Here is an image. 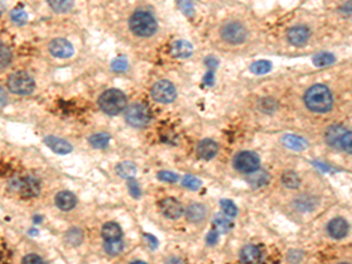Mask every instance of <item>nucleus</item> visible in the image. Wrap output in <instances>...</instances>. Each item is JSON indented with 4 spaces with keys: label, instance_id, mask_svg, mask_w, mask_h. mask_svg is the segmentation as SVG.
I'll use <instances>...</instances> for the list:
<instances>
[{
    "label": "nucleus",
    "instance_id": "obj_13",
    "mask_svg": "<svg viewBox=\"0 0 352 264\" xmlns=\"http://www.w3.org/2000/svg\"><path fill=\"white\" fill-rule=\"evenodd\" d=\"M217 144L214 140H210V139L202 140L199 146H197V155H199L200 159L204 160V161H209V160L215 158L217 154Z\"/></svg>",
    "mask_w": 352,
    "mask_h": 264
},
{
    "label": "nucleus",
    "instance_id": "obj_46",
    "mask_svg": "<svg viewBox=\"0 0 352 264\" xmlns=\"http://www.w3.org/2000/svg\"><path fill=\"white\" fill-rule=\"evenodd\" d=\"M146 238L148 240V244L149 247L152 249H156L157 247V240L155 237L153 236V235H146Z\"/></svg>",
    "mask_w": 352,
    "mask_h": 264
},
{
    "label": "nucleus",
    "instance_id": "obj_14",
    "mask_svg": "<svg viewBox=\"0 0 352 264\" xmlns=\"http://www.w3.org/2000/svg\"><path fill=\"white\" fill-rule=\"evenodd\" d=\"M288 40L295 46H302L308 41L310 37V31L305 26H295L288 31Z\"/></svg>",
    "mask_w": 352,
    "mask_h": 264
},
{
    "label": "nucleus",
    "instance_id": "obj_20",
    "mask_svg": "<svg viewBox=\"0 0 352 264\" xmlns=\"http://www.w3.org/2000/svg\"><path fill=\"white\" fill-rule=\"evenodd\" d=\"M102 237L105 238L106 242H110V241H119L121 240L122 236V230L119 224L113 223V222H108L106 224H103L102 227Z\"/></svg>",
    "mask_w": 352,
    "mask_h": 264
},
{
    "label": "nucleus",
    "instance_id": "obj_9",
    "mask_svg": "<svg viewBox=\"0 0 352 264\" xmlns=\"http://www.w3.org/2000/svg\"><path fill=\"white\" fill-rule=\"evenodd\" d=\"M152 96L157 102L169 103L176 99V88L170 81L161 80L152 87Z\"/></svg>",
    "mask_w": 352,
    "mask_h": 264
},
{
    "label": "nucleus",
    "instance_id": "obj_49",
    "mask_svg": "<svg viewBox=\"0 0 352 264\" xmlns=\"http://www.w3.org/2000/svg\"><path fill=\"white\" fill-rule=\"evenodd\" d=\"M342 264H349V263H342Z\"/></svg>",
    "mask_w": 352,
    "mask_h": 264
},
{
    "label": "nucleus",
    "instance_id": "obj_15",
    "mask_svg": "<svg viewBox=\"0 0 352 264\" xmlns=\"http://www.w3.org/2000/svg\"><path fill=\"white\" fill-rule=\"evenodd\" d=\"M241 261L243 264H261L262 251L257 245L248 244L241 251Z\"/></svg>",
    "mask_w": 352,
    "mask_h": 264
},
{
    "label": "nucleus",
    "instance_id": "obj_45",
    "mask_svg": "<svg viewBox=\"0 0 352 264\" xmlns=\"http://www.w3.org/2000/svg\"><path fill=\"white\" fill-rule=\"evenodd\" d=\"M179 6L183 10V12H186V13L193 12V5L188 2H181L179 4Z\"/></svg>",
    "mask_w": 352,
    "mask_h": 264
},
{
    "label": "nucleus",
    "instance_id": "obj_40",
    "mask_svg": "<svg viewBox=\"0 0 352 264\" xmlns=\"http://www.w3.org/2000/svg\"><path fill=\"white\" fill-rule=\"evenodd\" d=\"M23 264H44V262H42L41 257H39L38 255L30 254L23 258Z\"/></svg>",
    "mask_w": 352,
    "mask_h": 264
},
{
    "label": "nucleus",
    "instance_id": "obj_5",
    "mask_svg": "<svg viewBox=\"0 0 352 264\" xmlns=\"http://www.w3.org/2000/svg\"><path fill=\"white\" fill-rule=\"evenodd\" d=\"M7 86L14 94L28 95L34 91L35 84L28 73L16 72L10 76L9 80H7Z\"/></svg>",
    "mask_w": 352,
    "mask_h": 264
},
{
    "label": "nucleus",
    "instance_id": "obj_22",
    "mask_svg": "<svg viewBox=\"0 0 352 264\" xmlns=\"http://www.w3.org/2000/svg\"><path fill=\"white\" fill-rule=\"evenodd\" d=\"M214 226L217 233H228L234 224H232L229 217H225L224 214H218L214 220Z\"/></svg>",
    "mask_w": 352,
    "mask_h": 264
},
{
    "label": "nucleus",
    "instance_id": "obj_19",
    "mask_svg": "<svg viewBox=\"0 0 352 264\" xmlns=\"http://www.w3.org/2000/svg\"><path fill=\"white\" fill-rule=\"evenodd\" d=\"M45 144L46 146H48L53 152L58 153V154H68V153L72 152V146L70 142L63 140V139L60 138L47 137L45 139Z\"/></svg>",
    "mask_w": 352,
    "mask_h": 264
},
{
    "label": "nucleus",
    "instance_id": "obj_12",
    "mask_svg": "<svg viewBox=\"0 0 352 264\" xmlns=\"http://www.w3.org/2000/svg\"><path fill=\"white\" fill-rule=\"evenodd\" d=\"M328 233L335 240L344 238L349 233V223L342 217H336L328 224Z\"/></svg>",
    "mask_w": 352,
    "mask_h": 264
},
{
    "label": "nucleus",
    "instance_id": "obj_47",
    "mask_svg": "<svg viewBox=\"0 0 352 264\" xmlns=\"http://www.w3.org/2000/svg\"><path fill=\"white\" fill-rule=\"evenodd\" d=\"M166 264H183L182 259L179 257H170L169 259H167Z\"/></svg>",
    "mask_w": 352,
    "mask_h": 264
},
{
    "label": "nucleus",
    "instance_id": "obj_23",
    "mask_svg": "<svg viewBox=\"0 0 352 264\" xmlns=\"http://www.w3.org/2000/svg\"><path fill=\"white\" fill-rule=\"evenodd\" d=\"M116 173L119 176L125 177V178H134V175L136 174V167L134 163L126 161L122 163H119L116 166Z\"/></svg>",
    "mask_w": 352,
    "mask_h": 264
},
{
    "label": "nucleus",
    "instance_id": "obj_25",
    "mask_svg": "<svg viewBox=\"0 0 352 264\" xmlns=\"http://www.w3.org/2000/svg\"><path fill=\"white\" fill-rule=\"evenodd\" d=\"M110 141V135L107 133H98V134H93L91 138H89V144H91L92 147H94L96 149H103L108 146Z\"/></svg>",
    "mask_w": 352,
    "mask_h": 264
},
{
    "label": "nucleus",
    "instance_id": "obj_21",
    "mask_svg": "<svg viewBox=\"0 0 352 264\" xmlns=\"http://www.w3.org/2000/svg\"><path fill=\"white\" fill-rule=\"evenodd\" d=\"M282 141L283 144H284V146H286L289 149H292V151L302 152L308 147V142L305 141L303 138H300L294 134L284 135L282 139Z\"/></svg>",
    "mask_w": 352,
    "mask_h": 264
},
{
    "label": "nucleus",
    "instance_id": "obj_11",
    "mask_svg": "<svg viewBox=\"0 0 352 264\" xmlns=\"http://www.w3.org/2000/svg\"><path fill=\"white\" fill-rule=\"evenodd\" d=\"M160 210L167 219L176 220L179 217H181L185 213V208L180 203L178 200L173 197H167L161 201L160 203Z\"/></svg>",
    "mask_w": 352,
    "mask_h": 264
},
{
    "label": "nucleus",
    "instance_id": "obj_31",
    "mask_svg": "<svg viewBox=\"0 0 352 264\" xmlns=\"http://www.w3.org/2000/svg\"><path fill=\"white\" fill-rule=\"evenodd\" d=\"M124 250V242L121 240L119 241H110L105 243V251L110 256H116Z\"/></svg>",
    "mask_w": 352,
    "mask_h": 264
},
{
    "label": "nucleus",
    "instance_id": "obj_4",
    "mask_svg": "<svg viewBox=\"0 0 352 264\" xmlns=\"http://www.w3.org/2000/svg\"><path fill=\"white\" fill-rule=\"evenodd\" d=\"M150 120H152V113L143 103H133L126 110V121L133 127H146L148 126Z\"/></svg>",
    "mask_w": 352,
    "mask_h": 264
},
{
    "label": "nucleus",
    "instance_id": "obj_48",
    "mask_svg": "<svg viewBox=\"0 0 352 264\" xmlns=\"http://www.w3.org/2000/svg\"><path fill=\"white\" fill-rule=\"evenodd\" d=\"M131 264H147V263L141 262V261H136V262H133V263H131Z\"/></svg>",
    "mask_w": 352,
    "mask_h": 264
},
{
    "label": "nucleus",
    "instance_id": "obj_35",
    "mask_svg": "<svg viewBox=\"0 0 352 264\" xmlns=\"http://www.w3.org/2000/svg\"><path fill=\"white\" fill-rule=\"evenodd\" d=\"M267 178L268 176L264 172H257V170H255L254 173H250L249 177H248V181L253 185H262L267 181Z\"/></svg>",
    "mask_w": 352,
    "mask_h": 264
},
{
    "label": "nucleus",
    "instance_id": "obj_10",
    "mask_svg": "<svg viewBox=\"0 0 352 264\" xmlns=\"http://www.w3.org/2000/svg\"><path fill=\"white\" fill-rule=\"evenodd\" d=\"M48 48H49V52H51L53 55L61 59L70 58V56L73 55L74 53L73 45L64 38L53 39V40L49 42Z\"/></svg>",
    "mask_w": 352,
    "mask_h": 264
},
{
    "label": "nucleus",
    "instance_id": "obj_3",
    "mask_svg": "<svg viewBox=\"0 0 352 264\" xmlns=\"http://www.w3.org/2000/svg\"><path fill=\"white\" fill-rule=\"evenodd\" d=\"M127 99L119 89H108L103 92L99 99V106L103 113L108 115H116L126 108Z\"/></svg>",
    "mask_w": 352,
    "mask_h": 264
},
{
    "label": "nucleus",
    "instance_id": "obj_17",
    "mask_svg": "<svg viewBox=\"0 0 352 264\" xmlns=\"http://www.w3.org/2000/svg\"><path fill=\"white\" fill-rule=\"evenodd\" d=\"M207 215L206 207L201 203H193L186 210V217L189 222L192 223H200L204 220Z\"/></svg>",
    "mask_w": 352,
    "mask_h": 264
},
{
    "label": "nucleus",
    "instance_id": "obj_16",
    "mask_svg": "<svg viewBox=\"0 0 352 264\" xmlns=\"http://www.w3.org/2000/svg\"><path fill=\"white\" fill-rule=\"evenodd\" d=\"M55 205L59 209L68 212V210H72L77 206V196L71 191H60L55 196Z\"/></svg>",
    "mask_w": 352,
    "mask_h": 264
},
{
    "label": "nucleus",
    "instance_id": "obj_43",
    "mask_svg": "<svg viewBox=\"0 0 352 264\" xmlns=\"http://www.w3.org/2000/svg\"><path fill=\"white\" fill-rule=\"evenodd\" d=\"M203 81H204V84L207 85V86H209V87L213 86L214 83H215L214 71H209V72L206 73V76H204V78H203Z\"/></svg>",
    "mask_w": 352,
    "mask_h": 264
},
{
    "label": "nucleus",
    "instance_id": "obj_30",
    "mask_svg": "<svg viewBox=\"0 0 352 264\" xmlns=\"http://www.w3.org/2000/svg\"><path fill=\"white\" fill-rule=\"evenodd\" d=\"M221 208L223 210V214L225 216H228L229 219H232V217H235L237 215V207L236 205L230 200L223 199L220 201Z\"/></svg>",
    "mask_w": 352,
    "mask_h": 264
},
{
    "label": "nucleus",
    "instance_id": "obj_29",
    "mask_svg": "<svg viewBox=\"0 0 352 264\" xmlns=\"http://www.w3.org/2000/svg\"><path fill=\"white\" fill-rule=\"evenodd\" d=\"M12 61V53L6 45L0 42V71L5 70Z\"/></svg>",
    "mask_w": 352,
    "mask_h": 264
},
{
    "label": "nucleus",
    "instance_id": "obj_41",
    "mask_svg": "<svg viewBox=\"0 0 352 264\" xmlns=\"http://www.w3.org/2000/svg\"><path fill=\"white\" fill-rule=\"evenodd\" d=\"M217 241H218V233L216 230H210L206 237L207 244L214 245V244L217 243Z\"/></svg>",
    "mask_w": 352,
    "mask_h": 264
},
{
    "label": "nucleus",
    "instance_id": "obj_8",
    "mask_svg": "<svg viewBox=\"0 0 352 264\" xmlns=\"http://www.w3.org/2000/svg\"><path fill=\"white\" fill-rule=\"evenodd\" d=\"M221 37L224 41L231 45L242 44L247 39V30L239 21H231L222 27Z\"/></svg>",
    "mask_w": 352,
    "mask_h": 264
},
{
    "label": "nucleus",
    "instance_id": "obj_27",
    "mask_svg": "<svg viewBox=\"0 0 352 264\" xmlns=\"http://www.w3.org/2000/svg\"><path fill=\"white\" fill-rule=\"evenodd\" d=\"M282 182L284 183L285 187L291 188V189H296L300 187L301 184V180L298 175L292 170H286V172L283 173L282 175Z\"/></svg>",
    "mask_w": 352,
    "mask_h": 264
},
{
    "label": "nucleus",
    "instance_id": "obj_44",
    "mask_svg": "<svg viewBox=\"0 0 352 264\" xmlns=\"http://www.w3.org/2000/svg\"><path fill=\"white\" fill-rule=\"evenodd\" d=\"M7 103V93L3 87H0V108H3Z\"/></svg>",
    "mask_w": 352,
    "mask_h": 264
},
{
    "label": "nucleus",
    "instance_id": "obj_38",
    "mask_svg": "<svg viewBox=\"0 0 352 264\" xmlns=\"http://www.w3.org/2000/svg\"><path fill=\"white\" fill-rule=\"evenodd\" d=\"M339 148L344 149L347 153H351V133L350 131H345L343 134V137L340 138L339 141Z\"/></svg>",
    "mask_w": 352,
    "mask_h": 264
},
{
    "label": "nucleus",
    "instance_id": "obj_36",
    "mask_svg": "<svg viewBox=\"0 0 352 264\" xmlns=\"http://www.w3.org/2000/svg\"><path fill=\"white\" fill-rule=\"evenodd\" d=\"M128 69V60L125 56H118L112 61V70L115 72H125Z\"/></svg>",
    "mask_w": 352,
    "mask_h": 264
},
{
    "label": "nucleus",
    "instance_id": "obj_37",
    "mask_svg": "<svg viewBox=\"0 0 352 264\" xmlns=\"http://www.w3.org/2000/svg\"><path fill=\"white\" fill-rule=\"evenodd\" d=\"M157 178L163 182H167V183H175V182L179 180V175H176V174L173 172L162 170V172L157 174Z\"/></svg>",
    "mask_w": 352,
    "mask_h": 264
},
{
    "label": "nucleus",
    "instance_id": "obj_33",
    "mask_svg": "<svg viewBox=\"0 0 352 264\" xmlns=\"http://www.w3.org/2000/svg\"><path fill=\"white\" fill-rule=\"evenodd\" d=\"M48 5L51 6L52 9L55 11V12L64 13V12H68V11H70L72 7H73V3L65 2V0H59V2L51 0V2H48Z\"/></svg>",
    "mask_w": 352,
    "mask_h": 264
},
{
    "label": "nucleus",
    "instance_id": "obj_39",
    "mask_svg": "<svg viewBox=\"0 0 352 264\" xmlns=\"http://www.w3.org/2000/svg\"><path fill=\"white\" fill-rule=\"evenodd\" d=\"M128 187H129V192H131L133 197L139 199L140 196H141V189H140L139 183L134 180V178H129Z\"/></svg>",
    "mask_w": 352,
    "mask_h": 264
},
{
    "label": "nucleus",
    "instance_id": "obj_1",
    "mask_svg": "<svg viewBox=\"0 0 352 264\" xmlns=\"http://www.w3.org/2000/svg\"><path fill=\"white\" fill-rule=\"evenodd\" d=\"M305 105L315 113H326L332 107V95L324 85H314L304 96Z\"/></svg>",
    "mask_w": 352,
    "mask_h": 264
},
{
    "label": "nucleus",
    "instance_id": "obj_6",
    "mask_svg": "<svg viewBox=\"0 0 352 264\" xmlns=\"http://www.w3.org/2000/svg\"><path fill=\"white\" fill-rule=\"evenodd\" d=\"M11 188L25 197H35L40 192V182L32 176L13 178L11 181Z\"/></svg>",
    "mask_w": 352,
    "mask_h": 264
},
{
    "label": "nucleus",
    "instance_id": "obj_34",
    "mask_svg": "<svg viewBox=\"0 0 352 264\" xmlns=\"http://www.w3.org/2000/svg\"><path fill=\"white\" fill-rule=\"evenodd\" d=\"M182 185L190 190H199L202 185V182L193 175H186L182 180Z\"/></svg>",
    "mask_w": 352,
    "mask_h": 264
},
{
    "label": "nucleus",
    "instance_id": "obj_7",
    "mask_svg": "<svg viewBox=\"0 0 352 264\" xmlns=\"http://www.w3.org/2000/svg\"><path fill=\"white\" fill-rule=\"evenodd\" d=\"M234 167L237 172L240 173H254L260 167V158L254 152H241L234 158Z\"/></svg>",
    "mask_w": 352,
    "mask_h": 264
},
{
    "label": "nucleus",
    "instance_id": "obj_2",
    "mask_svg": "<svg viewBox=\"0 0 352 264\" xmlns=\"http://www.w3.org/2000/svg\"><path fill=\"white\" fill-rule=\"evenodd\" d=\"M129 27L138 37H150L157 30L156 20L145 11H136L129 19Z\"/></svg>",
    "mask_w": 352,
    "mask_h": 264
},
{
    "label": "nucleus",
    "instance_id": "obj_42",
    "mask_svg": "<svg viewBox=\"0 0 352 264\" xmlns=\"http://www.w3.org/2000/svg\"><path fill=\"white\" fill-rule=\"evenodd\" d=\"M204 63H206L207 67H209L210 71H214L215 69H217L218 60L215 56H207L206 60H204Z\"/></svg>",
    "mask_w": 352,
    "mask_h": 264
},
{
    "label": "nucleus",
    "instance_id": "obj_18",
    "mask_svg": "<svg viewBox=\"0 0 352 264\" xmlns=\"http://www.w3.org/2000/svg\"><path fill=\"white\" fill-rule=\"evenodd\" d=\"M173 56L178 59H187L193 54V45L186 40H176L170 47Z\"/></svg>",
    "mask_w": 352,
    "mask_h": 264
},
{
    "label": "nucleus",
    "instance_id": "obj_32",
    "mask_svg": "<svg viewBox=\"0 0 352 264\" xmlns=\"http://www.w3.org/2000/svg\"><path fill=\"white\" fill-rule=\"evenodd\" d=\"M10 17H11V19H12L13 23L17 24V25H24V24H26L27 20H28L27 13L21 9H14V10L11 11Z\"/></svg>",
    "mask_w": 352,
    "mask_h": 264
},
{
    "label": "nucleus",
    "instance_id": "obj_24",
    "mask_svg": "<svg viewBox=\"0 0 352 264\" xmlns=\"http://www.w3.org/2000/svg\"><path fill=\"white\" fill-rule=\"evenodd\" d=\"M346 130H344L343 127L338 126H332L326 133V140H328V144L331 146H335V147H339V141L340 138L343 137V134L345 133Z\"/></svg>",
    "mask_w": 352,
    "mask_h": 264
},
{
    "label": "nucleus",
    "instance_id": "obj_26",
    "mask_svg": "<svg viewBox=\"0 0 352 264\" xmlns=\"http://www.w3.org/2000/svg\"><path fill=\"white\" fill-rule=\"evenodd\" d=\"M335 61H336L335 55L329 52H321L314 56V65L317 67L330 66Z\"/></svg>",
    "mask_w": 352,
    "mask_h": 264
},
{
    "label": "nucleus",
    "instance_id": "obj_28",
    "mask_svg": "<svg viewBox=\"0 0 352 264\" xmlns=\"http://www.w3.org/2000/svg\"><path fill=\"white\" fill-rule=\"evenodd\" d=\"M272 70V63L268 60H258L250 66V71L255 74H267Z\"/></svg>",
    "mask_w": 352,
    "mask_h": 264
}]
</instances>
